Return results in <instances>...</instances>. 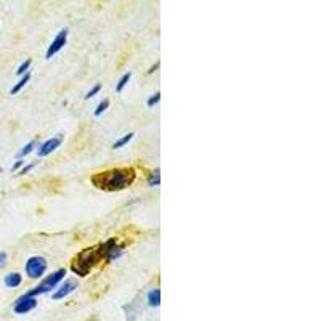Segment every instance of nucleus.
<instances>
[{"instance_id": "nucleus-1", "label": "nucleus", "mask_w": 321, "mask_h": 321, "mask_svg": "<svg viewBox=\"0 0 321 321\" xmlns=\"http://www.w3.org/2000/svg\"><path fill=\"white\" fill-rule=\"evenodd\" d=\"M137 178L133 167H113V169L96 172L90 177V182L101 191H122L132 186Z\"/></svg>"}, {"instance_id": "nucleus-2", "label": "nucleus", "mask_w": 321, "mask_h": 321, "mask_svg": "<svg viewBox=\"0 0 321 321\" xmlns=\"http://www.w3.org/2000/svg\"><path fill=\"white\" fill-rule=\"evenodd\" d=\"M103 260H105V255H103V249H101V242H100V244H95V246L82 249L80 252H77L73 257V260H71V270H73V273L77 276H87L96 265H100Z\"/></svg>"}, {"instance_id": "nucleus-3", "label": "nucleus", "mask_w": 321, "mask_h": 321, "mask_svg": "<svg viewBox=\"0 0 321 321\" xmlns=\"http://www.w3.org/2000/svg\"><path fill=\"white\" fill-rule=\"evenodd\" d=\"M64 276H66V268H58L56 272H53L48 276H45L40 284L32 287L31 291L26 292V295H29V297H37V295H40V294L50 292L51 289L58 287V284L64 280Z\"/></svg>"}, {"instance_id": "nucleus-4", "label": "nucleus", "mask_w": 321, "mask_h": 321, "mask_svg": "<svg viewBox=\"0 0 321 321\" xmlns=\"http://www.w3.org/2000/svg\"><path fill=\"white\" fill-rule=\"evenodd\" d=\"M47 267H48V263H47V259H45V257L32 255L26 260L24 272L31 280H39L45 275V272H47Z\"/></svg>"}, {"instance_id": "nucleus-5", "label": "nucleus", "mask_w": 321, "mask_h": 321, "mask_svg": "<svg viewBox=\"0 0 321 321\" xmlns=\"http://www.w3.org/2000/svg\"><path fill=\"white\" fill-rule=\"evenodd\" d=\"M101 249H103V255H105V262L109 263L124 254L125 250V244L119 242L118 238H109L105 242H101Z\"/></svg>"}, {"instance_id": "nucleus-6", "label": "nucleus", "mask_w": 321, "mask_h": 321, "mask_svg": "<svg viewBox=\"0 0 321 321\" xmlns=\"http://www.w3.org/2000/svg\"><path fill=\"white\" fill-rule=\"evenodd\" d=\"M68 36H69V31H68V28H63L60 32L56 34V37L51 40V43L48 45V48H47V53H45V58L47 60H51L58 51H60L64 45H66V42H68Z\"/></svg>"}, {"instance_id": "nucleus-7", "label": "nucleus", "mask_w": 321, "mask_h": 321, "mask_svg": "<svg viewBox=\"0 0 321 321\" xmlns=\"http://www.w3.org/2000/svg\"><path fill=\"white\" fill-rule=\"evenodd\" d=\"M63 135H56V137H51V138H48V140H45L43 143H40L39 145V148H37V156L39 158H45V156H48V154H51L53 151H56L58 148L61 146V143H63Z\"/></svg>"}, {"instance_id": "nucleus-8", "label": "nucleus", "mask_w": 321, "mask_h": 321, "mask_svg": "<svg viewBox=\"0 0 321 321\" xmlns=\"http://www.w3.org/2000/svg\"><path fill=\"white\" fill-rule=\"evenodd\" d=\"M36 307H37V299L23 294L21 297L16 299L15 305H13V312H15L16 315H26V313L34 310Z\"/></svg>"}, {"instance_id": "nucleus-9", "label": "nucleus", "mask_w": 321, "mask_h": 321, "mask_svg": "<svg viewBox=\"0 0 321 321\" xmlns=\"http://www.w3.org/2000/svg\"><path fill=\"white\" fill-rule=\"evenodd\" d=\"M77 289V281L76 280H64L61 281L60 284H58V289L51 294V299L53 300H60V299H64L68 297L69 294H73Z\"/></svg>"}, {"instance_id": "nucleus-10", "label": "nucleus", "mask_w": 321, "mask_h": 321, "mask_svg": "<svg viewBox=\"0 0 321 321\" xmlns=\"http://www.w3.org/2000/svg\"><path fill=\"white\" fill-rule=\"evenodd\" d=\"M21 282H23V276L18 272H11L8 275H5V278H3V284L8 289H15L18 286H21Z\"/></svg>"}, {"instance_id": "nucleus-11", "label": "nucleus", "mask_w": 321, "mask_h": 321, "mask_svg": "<svg viewBox=\"0 0 321 321\" xmlns=\"http://www.w3.org/2000/svg\"><path fill=\"white\" fill-rule=\"evenodd\" d=\"M31 80V73H26L24 76H21V79H19L15 85L11 87V90H10V93L11 95H18L19 92H21V90L28 85V82Z\"/></svg>"}, {"instance_id": "nucleus-12", "label": "nucleus", "mask_w": 321, "mask_h": 321, "mask_svg": "<svg viewBox=\"0 0 321 321\" xmlns=\"http://www.w3.org/2000/svg\"><path fill=\"white\" fill-rule=\"evenodd\" d=\"M148 305L154 308H158L160 305V291L158 287H154L148 292Z\"/></svg>"}, {"instance_id": "nucleus-13", "label": "nucleus", "mask_w": 321, "mask_h": 321, "mask_svg": "<svg viewBox=\"0 0 321 321\" xmlns=\"http://www.w3.org/2000/svg\"><path fill=\"white\" fill-rule=\"evenodd\" d=\"M130 79H132V73H130V71H128V73H125V74H122V77L118 80V83H116V92L120 93L122 90L127 87V83L130 82Z\"/></svg>"}, {"instance_id": "nucleus-14", "label": "nucleus", "mask_w": 321, "mask_h": 321, "mask_svg": "<svg viewBox=\"0 0 321 321\" xmlns=\"http://www.w3.org/2000/svg\"><path fill=\"white\" fill-rule=\"evenodd\" d=\"M37 148V141L36 140H32V141H29L28 145H24L21 150H19V153H18V158L21 159V158H24V156H28V154H31L32 151H34Z\"/></svg>"}, {"instance_id": "nucleus-15", "label": "nucleus", "mask_w": 321, "mask_h": 321, "mask_svg": "<svg viewBox=\"0 0 321 321\" xmlns=\"http://www.w3.org/2000/svg\"><path fill=\"white\" fill-rule=\"evenodd\" d=\"M146 183H148V186H159V183H160V170L156 169L154 172H151L150 177H148V180H146Z\"/></svg>"}, {"instance_id": "nucleus-16", "label": "nucleus", "mask_w": 321, "mask_h": 321, "mask_svg": "<svg viewBox=\"0 0 321 321\" xmlns=\"http://www.w3.org/2000/svg\"><path fill=\"white\" fill-rule=\"evenodd\" d=\"M133 135H135V133H132V132H130V133H125L124 137L119 138L118 141H116V143L113 145V148H114V150H119V148L125 146V145L128 143V141H130V140L133 138Z\"/></svg>"}, {"instance_id": "nucleus-17", "label": "nucleus", "mask_w": 321, "mask_h": 321, "mask_svg": "<svg viewBox=\"0 0 321 321\" xmlns=\"http://www.w3.org/2000/svg\"><path fill=\"white\" fill-rule=\"evenodd\" d=\"M31 64H32V60H31V58H28V60H24V61H23V63L18 66V69H16V74H18V76H24L26 73H29Z\"/></svg>"}, {"instance_id": "nucleus-18", "label": "nucleus", "mask_w": 321, "mask_h": 321, "mask_svg": "<svg viewBox=\"0 0 321 321\" xmlns=\"http://www.w3.org/2000/svg\"><path fill=\"white\" fill-rule=\"evenodd\" d=\"M108 106H109V100H101L100 103H98V106L95 108V111H93V114L96 116V118H100V116L103 114L108 109Z\"/></svg>"}, {"instance_id": "nucleus-19", "label": "nucleus", "mask_w": 321, "mask_h": 321, "mask_svg": "<svg viewBox=\"0 0 321 321\" xmlns=\"http://www.w3.org/2000/svg\"><path fill=\"white\" fill-rule=\"evenodd\" d=\"M159 101H160V92H156V93L151 95L150 98L146 100V106L148 108H153V106H156Z\"/></svg>"}, {"instance_id": "nucleus-20", "label": "nucleus", "mask_w": 321, "mask_h": 321, "mask_svg": "<svg viewBox=\"0 0 321 321\" xmlns=\"http://www.w3.org/2000/svg\"><path fill=\"white\" fill-rule=\"evenodd\" d=\"M100 90H101V85H100V83H96V85H95L93 88H90V90H88V92H87V95H85V98H87V100H90V98H93V96H95L96 93H98V92H100Z\"/></svg>"}, {"instance_id": "nucleus-21", "label": "nucleus", "mask_w": 321, "mask_h": 321, "mask_svg": "<svg viewBox=\"0 0 321 321\" xmlns=\"http://www.w3.org/2000/svg\"><path fill=\"white\" fill-rule=\"evenodd\" d=\"M34 167H36V164H28V165H24L23 169L19 170V173H18V175H26V173H29V172H31L32 169H34Z\"/></svg>"}, {"instance_id": "nucleus-22", "label": "nucleus", "mask_w": 321, "mask_h": 321, "mask_svg": "<svg viewBox=\"0 0 321 321\" xmlns=\"http://www.w3.org/2000/svg\"><path fill=\"white\" fill-rule=\"evenodd\" d=\"M6 260H8V254H6L5 250H0V268L5 267Z\"/></svg>"}, {"instance_id": "nucleus-23", "label": "nucleus", "mask_w": 321, "mask_h": 321, "mask_svg": "<svg viewBox=\"0 0 321 321\" xmlns=\"http://www.w3.org/2000/svg\"><path fill=\"white\" fill-rule=\"evenodd\" d=\"M158 68H159V61H156V63H154V66H151V68H150V71H148V74H153L154 71H156Z\"/></svg>"}, {"instance_id": "nucleus-24", "label": "nucleus", "mask_w": 321, "mask_h": 321, "mask_svg": "<svg viewBox=\"0 0 321 321\" xmlns=\"http://www.w3.org/2000/svg\"><path fill=\"white\" fill-rule=\"evenodd\" d=\"M23 164H24V160H18V162H16L15 165H13V170H18Z\"/></svg>"}]
</instances>
